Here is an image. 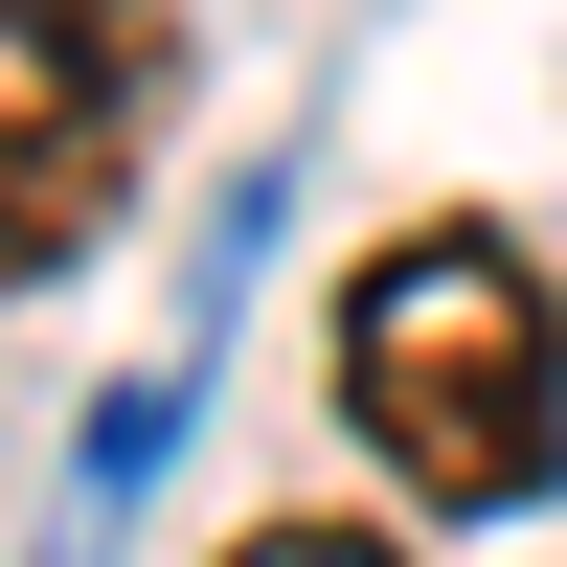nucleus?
<instances>
[{
    "mask_svg": "<svg viewBox=\"0 0 567 567\" xmlns=\"http://www.w3.org/2000/svg\"><path fill=\"white\" fill-rule=\"evenodd\" d=\"M363 477H409V523H523L567 477V296L523 227H386L318 318Z\"/></svg>",
    "mask_w": 567,
    "mask_h": 567,
    "instance_id": "f257e3e1",
    "label": "nucleus"
},
{
    "mask_svg": "<svg viewBox=\"0 0 567 567\" xmlns=\"http://www.w3.org/2000/svg\"><path fill=\"white\" fill-rule=\"evenodd\" d=\"M227 567H409V545H386V523H250Z\"/></svg>",
    "mask_w": 567,
    "mask_h": 567,
    "instance_id": "7ed1b4c3",
    "label": "nucleus"
},
{
    "mask_svg": "<svg viewBox=\"0 0 567 567\" xmlns=\"http://www.w3.org/2000/svg\"><path fill=\"white\" fill-rule=\"evenodd\" d=\"M136 91H159V23L136 0H0V272H45V250L114 227Z\"/></svg>",
    "mask_w": 567,
    "mask_h": 567,
    "instance_id": "f03ea898",
    "label": "nucleus"
}]
</instances>
